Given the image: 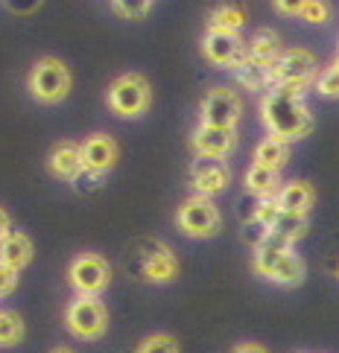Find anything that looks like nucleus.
Returning <instances> with one entry per match:
<instances>
[{
    "mask_svg": "<svg viewBox=\"0 0 339 353\" xmlns=\"http://www.w3.org/2000/svg\"><path fill=\"white\" fill-rule=\"evenodd\" d=\"M246 9L231 3V0H222L208 12V30H217V32H234L240 35L246 27Z\"/></svg>",
    "mask_w": 339,
    "mask_h": 353,
    "instance_id": "aec40b11",
    "label": "nucleus"
},
{
    "mask_svg": "<svg viewBox=\"0 0 339 353\" xmlns=\"http://www.w3.org/2000/svg\"><path fill=\"white\" fill-rule=\"evenodd\" d=\"M175 228L191 239H211L222 228V213L213 205V199L187 196L175 210Z\"/></svg>",
    "mask_w": 339,
    "mask_h": 353,
    "instance_id": "0eeeda50",
    "label": "nucleus"
},
{
    "mask_svg": "<svg viewBox=\"0 0 339 353\" xmlns=\"http://www.w3.org/2000/svg\"><path fill=\"white\" fill-rule=\"evenodd\" d=\"M336 277H339V263H336Z\"/></svg>",
    "mask_w": 339,
    "mask_h": 353,
    "instance_id": "f704fd0d",
    "label": "nucleus"
},
{
    "mask_svg": "<svg viewBox=\"0 0 339 353\" xmlns=\"http://www.w3.org/2000/svg\"><path fill=\"white\" fill-rule=\"evenodd\" d=\"M32 257H35V245H32L30 234L12 228L3 239H0V263H3V266L23 272L32 263Z\"/></svg>",
    "mask_w": 339,
    "mask_h": 353,
    "instance_id": "a211bd4d",
    "label": "nucleus"
},
{
    "mask_svg": "<svg viewBox=\"0 0 339 353\" xmlns=\"http://www.w3.org/2000/svg\"><path fill=\"white\" fill-rule=\"evenodd\" d=\"M231 353H269L263 345H258V342H243V345H237Z\"/></svg>",
    "mask_w": 339,
    "mask_h": 353,
    "instance_id": "7c9ffc66",
    "label": "nucleus"
},
{
    "mask_svg": "<svg viewBox=\"0 0 339 353\" xmlns=\"http://www.w3.org/2000/svg\"><path fill=\"white\" fill-rule=\"evenodd\" d=\"M260 120L267 125L272 137H278L284 143H296L301 137L313 132V111L304 103V94L287 91V88H269L267 97L260 99Z\"/></svg>",
    "mask_w": 339,
    "mask_h": 353,
    "instance_id": "f257e3e1",
    "label": "nucleus"
},
{
    "mask_svg": "<svg viewBox=\"0 0 339 353\" xmlns=\"http://www.w3.org/2000/svg\"><path fill=\"white\" fill-rule=\"evenodd\" d=\"M18 283H21V272H15V269H9V266L0 263V301L9 298V295H15Z\"/></svg>",
    "mask_w": 339,
    "mask_h": 353,
    "instance_id": "c85d7f7f",
    "label": "nucleus"
},
{
    "mask_svg": "<svg viewBox=\"0 0 339 353\" xmlns=\"http://www.w3.org/2000/svg\"><path fill=\"white\" fill-rule=\"evenodd\" d=\"M287 161H290V143H284V141H278V137L267 134V137H263V141L258 143L255 161H252V163H260V167H267V170L281 172V167H284Z\"/></svg>",
    "mask_w": 339,
    "mask_h": 353,
    "instance_id": "4be33fe9",
    "label": "nucleus"
},
{
    "mask_svg": "<svg viewBox=\"0 0 339 353\" xmlns=\"http://www.w3.org/2000/svg\"><path fill=\"white\" fill-rule=\"evenodd\" d=\"M333 68H336V70H339V53H336V59H333Z\"/></svg>",
    "mask_w": 339,
    "mask_h": 353,
    "instance_id": "72a5a7b5",
    "label": "nucleus"
},
{
    "mask_svg": "<svg viewBox=\"0 0 339 353\" xmlns=\"http://www.w3.org/2000/svg\"><path fill=\"white\" fill-rule=\"evenodd\" d=\"M179 272H182L179 257H175V251L167 243L149 239L144 251H137V277L141 281L164 286V283H173L179 277Z\"/></svg>",
    "mask_w": 339,
    "mask_h": 353,
    "instance_id": "9d476101",
    "label": "nucleus"
},
{
    "mask_svg": "<svg viewBox=\"0 0 339 353\" xmlns=\"http://www.w3.org/2000/svg\"><path fill=\"white\" fill-rule=\"evenodd\" d=\"M281 213H296V216H310L313 205H316V190L310 181H287L275 193Z\"/></svg>",
    "mask_w": 339,
    "mask_h": 353,
    "instance_id": "f3484780",
    "label": "nucleus"
},
{
    "mask_svg": "<svg viewBox=\"0 0 339 353\" xmlns=\"http://www.w3.org/2000/svg\"><path fill=\"white\" fill-rule=\"evenodd\" d=\"M12 231V216L6 213V208H0V239Z\"/></svg>",
    "mask_w": 339,
    "mask_h": 353,
    "instance_id": "2f4dec72",
    "label": "nucleus"
},
{
    "mask_svg": "<svg viewBox=\"0 0 339 353\" xmlns=\"http://www.w3.org/2000/svg\"><path fill=\"white\" fill-rule=\"evenodd\" d=\"M153 3H155V0H153Z\"/></svg>",
    "mask_w": 339,
    "mask_h": 353,
    "instance_id": "c9c22d12",
    "label": "nucleus"
},
{
    "mask_svg": "<svg viewBox=\"0 0 339 353\" xmlns=\"http://www.w3.org/2000/svg\"><path fill=\"white\" fill-rule=\"evenodd\" d=\"M191 149L196 158H229L237 149V129H217V125L199 123L191 134Z\"/></svg>",
    "mask_w": 339,
    "mask_h": 353,
    "instance_id": "4468645a",
    "label": "nucleus"
},
{
    "mask_svg": "<svg viewBox=\"0 0 339 353\" xmlns=\"http://www.w3.org/2000/svg\"><path fill=\"white\" fill-rule=\"evenodd\" d=\"M313 88H316L322 97L336 99V97H339V70H336L333 65L325 68V70H319V77H316V82H313Z\"/></svg>",
    "mask_w": 339,
    "mask_h": 353,
    "instance_id": "bb28decb",
    "label": "nucleus"
},
{
    "mask_svg": "<svg viewBox=\"0 0 339 353\" xmlns=\"http://www.w3.org/2000/svg\"><path fill=\"white\" fill-rule=\"evenodd\" d=\"M73 88V73L61 59L56 56H44L30 68L27 77V91L35 103L41 105H59L65 103L68 94Z\"/></svg>",
    "mask_w": 339,
    "mask_h": 353,
    "instance_id": "20e7f679",
    "label": "nucleus"
},
{
    "mask_svg": "<svg viewBox=\"0 0 339 353\" xmlns=\"http://www.w3.org/2000/svg\"><path fill=\"white\" fill-rule=\"evenodd\" d=\"M281 50H284V44H281V35L275 32V30H258L252 39L246 41V59L243 61H249V65H255V68H267V70H272V65L278 61V56H281Z\"/></svg>",
    "mask_w": 339,
    "mask_h": 353,
    "instance_id": "dca6fc26",
    "label": "nucleus"
},
{
    "mask_svg": "<svg viewBox=\"0 0 339 353\" xmlns=\"http://www.w3.org/2000/svg\"><path fill=\"white\" fill-rule=\"evenodd\" d=\"M252 269L263 281L275 286H298L307 277V263L290 245H278L269 239H260L252 251Z\"/></svg>",
    "mask_w": 339,
    "mask_h": 353,
    "instance_id": "f03ea898",
    "label": "nucleus"
},
{
    "mask_svg": "<svg viewBox=\"0 0 339 353\" xmlns=\"http://www.w3.org/2000/svg\"><path fill=\"white\" fill-rule=\"evenodd\" d=\"M111 9H115L120 18H126V21H141V18L149 15L153 0H111Z\"/></svg>",
    "mask_w": 339,
    "mask_h": 353,
    "instance_id": "a878e982",
    "label": "nucleus"
},
{
    "mask_svg": "<svg viewBox=\"0 0 339 353\" xmlns=\"http://www.w3.org/2000/svg\"><path fill=\"white\" fill-rule=\"evenodd\" d=\"M307 23H328L331 18V0H310V3L301 9V15Z\"/></svg>",
    "mask_w": 339,
    "mask_h": 353,
    "instance_id": "cd10ccee",
    "label": "nucleus"
},
{
    "mask_svg": "<svg viewBox=\"0 0 339 353\" xmlns=\"http://www.w3.org/2000/svg\"><path fill=\"white\" fill-rule=\"evenodd\" d=\"M47 172L56 175L59 181H77L82 175L79 143L77 141H59L47 155Z\"/></svg>",
    "mask_w": 339,
    "mask_h": 353,
    "instance_id": "2eb2a0df",
    "label": "nucleus"
},
{
    "mask_svg": "<svg viewBox=\"0 0 339 353\" xmlns=\"http://www.w3.org/2000/svg\"><path fill=\"white\" fill-rule=\"evenodd\" d=\"M23 336H27V324H23L21 312L0 310V347H18Z\"/></svg>",
    "mask_w": 339,
    "mask_h": 353,
    "instance_id": "5701e85b",
    "label": "nucleus"
},
{
    "mask_svg": "<svg viewBox=\"0 0 339 353\" xmlns=\"http://www.w3.org/2000/svg\"><path fill=\"white\" fill-rule=\"evenodd\" d=\"M234 79L240 82V88L246 91H263V88H272V70L267 68H255L243 61L240 68H234Z\"/></svg>",
    "mask_w": 339,
    "mask_h": 353,
    "instance_id": "b1692460",
    "label": "nucleus"
},
{
    "mask_svg": "<svg viewBox=\"0 0 339 353\" xmlns=\"http://www.w3.org/2000/svg\"><path fill=\"white\" fill-rule=\"evenodd\" d=\"M187 179H191L193 196L213 199L231 184V167H229V161H222V158H196L191 163Z\"/></svg>",
    "mask_w": 339,
    "mask_h": 353,
    "instance_id": "f8f14e48",
    "label": "nucleus"
},
{
    "mask_svg": "<svg viewBox=\"0 0 339 353\" xmlns=\"http://www.w3.org/2000/svg\"><path fill=\"white\" fill-rule=\"evenodd\" d=\"M243 117V99L234 88H208L199 103V123L217 125V129H237Z\"/></svg>",
    "mask_w": 339,
    "mask_h": 353,
    "instance_id": "1a4fd4ad",
    "label": "nucleus"
},
{
    "mask_svg": "<svg viewBox=\"0 0 339 353\" xmlns=\"http://www.w3.org/2000/svg\"><path fill=\"white\" fill-rule=\"evenodd\" d=\"M120 158V146L111 134L97 132L88 134L79 143V161H82V175H94V179H103L108 170H115V163Z\"/></svg>",
    "mask_w": 339,
    "mask_h": 353,
    "instance_id": "9b49d317",
    "label": "nucleus"
},
{
    "mask_svg": "<svg viewBox=\"0 0 339 353\" xmlns=\"http://www.w3.org/2000/svg\"><path fill=\"white\" fill-rule=\"evenodd\" d=\"M310 231V219L307 216H296V213H278L275 222L269 225V231L263 239L269 243H278V245H296L298 239H304Z\"/></svg>",
    "mask_w": 339,
    "mask_h": 353,
    "instance_id": "6ab92c4d",
    "label": "nucleus"
},
{
    "mask_svg": "<svg viewBox=\"0 0 339 353\" xmlns=\"http://www.w3.org/2000/svg\"><path fill=\"white\" fill-rule=\"evenodd\" d=\"M68 283L77 295L99 298L111 286V263L103 254H97V251H82V254L70 260Z\"/></svg>",
    "mask_w": 339,
    "mask_h": 353,
    "instance_id": "6e6552de",
    "label": "nucleus"
},
{
    "mask_svg": "<svg viewBox=\"0 0 339 353\" xmlns=\"http://www.w3.org/2000/svg\"><path fill=\"white\" fill-rule=\"evenodd\" d=\"M202 56L217 68H240L243 59H246V41L243 35H234V32H217V30H205L202 35Z\"/></svg>",
    "mask_w": 339,
    "mask_h": 353,
    "instance_id": "ddd939ff",
    "label": "nucleus"
},
{
    "mask_svg": "<svg viewBox=\"0 0 339 353\" xmlns=\"http://www.w3.org/2000/svg\"><path fill=\"white\" fill-rule=\"evenodd\" d=\"M50 353H73V350H70L68 345H56V347H53V350H50Z\"/></svg>",
    "mask_w": 339,
    "mask_h": 353,
    "instance_id": "473e14b6",
    "label": "nucleus"
},
{
    "mask_svg": "<svg viewBox=\"0 0 339 353\" xmlns=\"http://www.w3.org/2000/svg\"><path fill=\"white\" fill-rule=\"evenodd\" d=\"M135 353H182V347H179V342H175V336L153 333L135 347Z\"/></svg>",
    "mask_w": 339,
    "mask_h": 353,
    "instance_id": "393cba45",
    "label": "nucleus"
},
{
    "mask_svg": "<svg viewBox=\"0 0 339 353\" xmlns=\"http://www.w3.org/2000/svg\"><path fill=\"white\" fill-rule=\"evenodd\" d=\"M319 77V61L304 47H287L281 50L278 61L272 65V88H287V91L304 94Z\"/></svg>",
    "mask_w": 339,
    "mask_h": 353,
    "instance_id": "423d86ee",
    "label": "nucleus"
},
{
    "mask_svg": "<svg viewBox=\"0 0 339 353\" xmlns=\"http://www.w3.org/2000/svg\"><path fill=\"white\" fill-rule=\"evenodd\" d=\"M65 327L79 342H97L108 330V307L103 304V298H91V295L70 298V304L65 307Z\"/></svg>",
    "mask_w": 339,
    "mask_h": 353,
    "instance_id": "39448f33",
    "label": "nucleus"
},
{
    "mask_svg": "<svg viewBox=\"0 0 339 353\" xmlns=\"http://www.w3.org/2000/svg\"><path fill=\"white\" fill-rule=\"evenodd\" d=\"M106 105H108L111 114H117L123 120H137V117L146 114L149 105H153V85H149V79L137 70L120 73V77L108 85Z\"/></svg>",
    "mask_w": 339,
    "mask_h": 353,
    "instance_id": "7ed1b4c3",
    "label": "nucleus"
},
{
    "mask_svg": "<svg viewBox=\"0 0 339 353\" xmlns=\"http://www.w3.org/2000/svg\"><path fill=\"white\" fill-rule=\"evenodd\" d=\"M243 187H246V193L255 199H275V193H278V187H281V172L267 170V167H260V163H252L243 175Z\"/></svg>",
    "mask_w": 339,
    "mask_h": 353,
    "instance_id": "412c9836",
    "label": "nucleus"
},
{
    "mask_svg": "<svg viewBox=\"0 0 339 353\" xmlns=\"http://www.w3.org/2000/svg\"><path fill=\"white\" fill-rule=\"evenodd\" d=\"M310 0H272L275 12H281V15H290V18H298L301 9H304Z\"/></svg>",
    "mask_w": 339,
    "mask_h": 353,
    "instance_id": "c756f323",
    "label": "nucleus"
}]
</instances>
